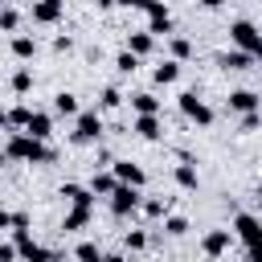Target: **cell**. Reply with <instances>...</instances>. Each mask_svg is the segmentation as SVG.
<instances>
[{"mask_svg":"<svg viewBox=\"0 0 262 262\" xmlns=\"http://www.w3.org/2000/svg\"><path fill=\"white\" fill-rule=\"evenodd\" d=\"M111 176H115L119 184H127V188H143V180H147L143 168L131 164V160H115V164H111Z\"/></svg>","mask_w":262,"mask_h":262,"instance_id":"cell-6","label":"cell"},{"mask_svg":"<svg viewBox=\"0 0 262 262\" xmlns=\"http://www.w3.org/2000/svg\"><path fill=\"white\" fill-rule=\"evenodd\" d=\"M74 258H78V262H102L106 254H102V250H98L94 242H78V250H74Z\"/></svg>","mask_w":262,"mask_h":262,"instance_id":"cell-25","label":"cell"},{"mask_svg":"<svg viewBox=\"0 0 262 262\" xmlns=\"http://www.w3.org/2000/svg\"><path fill=\"white\" fill-rule=\"evenodd\" d=\"M151 45H156V37H151L147 29H139V33H127V53L143 57V53H151Z\"/></svg>","mask_w":262,"mask_h":262,"instance_id":"cell-15","label":"cell"},{"mask_svg":"<svg viewBox=\"0 0 262 262\" xmlns=\"http://www.w3.org/2000/svg\"><path fill=\"white\" fill-rule=\"evenodd\" d=\"M53 111L57 115H78V94H70V90L53 94Z\"/></svg>","mask_w":262,"mask_h":262,"instance_id":"cell-22","label":"cell"},{"mask_svg":"<svg viewBox=\"0 0 262 262\" xmlns=\"http://www.w3.org/2000/svg\"><path fill=\"white\" fill-rule=\"evenodd\" d=\"M0 262H16V246H8V242H0Z\"/></svg>","mask_w":262,"mask_h":262,"instance_id":"cell-36","label":"cell"},{"mask_svg":"<svg viewBox=\"0 0 262 262\" xmlns=\"http://www.w3.org/2000/svg\"><path fill=\"white\" fill-rule=\"evenodd\" d=\"M164 229H168L172 237H180V233H188V221H184V217H164Z\"/></svg>","mask_w":262,"mask_h":262,"instance_id":"cell-33","label":"cell"},{"mask_svg":"<svg viewBox=\"0 0 262 262\" xmlns=\"http://www.w3.org/2000/svg\"><path fill=\"white\" fill-rule=\"evenodd\" d=\"M123 242H127V250H143V246H147V233H143V229H131Z\"/></svg>","mask_w":262,"mask_h":262,"instance_id":"cell-34","label":"cell"},{"mask_svg":"<svg viewBox=\"0 0 262 262\" xmlns=\"http://www.w3.org/2000/svg\"><path fill=\"white\" fill-rule=\"evenodd\" d=\"M90 4H94V8H102V12H106V8H115V0H90Z\"/></svg>","mask_w":262,"mask_h":262,"instance_id":"cell-41","label":"cell"},{"mask_svg":"<svg viewBox=\"0 0 262 262\" xmlns=\"http://www.w3.org/2000/svg\"><path fill=\"white\" fill-rule=\"evenodd\" d=\"M61 196L70 201V209H90V205H94L90 188H82V184H61Z\"/></svg>","mask_w":262,"mask_h":262,"instance_id":"cell-14","label":"cell"},{"mask_svg":"<svg viewBox=\"0 0 262 262\" xmlns=\"http://www.w3.org/2000/svg\"><path fill=\"white\" fill-rule=\"evenodd\" d=\"M86 225H90V209H70L61 221V229H86Z\"/></svg>","mask_w":262,"mask_h":262,"instance_id":"cell-24","label":"cell"},{"mask_svg":"<svg viewBox=\"0 0 262 262\" xmlns=\"http://www.w3.org/2000/svg\"><path fill=\"white\" fill-rule=\"evenodd\" d=\"M176 102H180V115H184V119H192L196 127H209V123H213V106H209L196 90H184Z\"/></svg>","mask_w":262,"mask_h":262,"instance_id":"cell-3","label":"cell"},{"mask_svg":"<svg viewBox=\"0 0 262 262\" xmlns=\"http://www.w3.org/2000/svg\"><path fill=\"white\" fill-rule=\"evenodd\" d=\"M135 209H139V188L119 184V188L111 192V213H115V217H127V213H135Z\"/></svg>","mask_w":262,"mask_h":262,"instance_id":"cell-7","label":"cell"},{"mask_svg":"<svg viewBox=\"0 0 262 262\" xmlns=\"http://www.w3.org/2000/svg\"><path fill=\"white\" fill-rule=\"evenodd\" d=\"M229 41H233L242 53H250V57L262 53V33H258L254 20H233V25H229Z\"/></svg>","mask_w":262,"mask_h":262,"instance_id":"cell-2","label":"cell"},{"mask_svg":"<svg viewBox=\"0 0 262 262\" xmlns=\"http://www.w3.org/2000/svg\"><path fill=\"white\" fill-rule=\"evenodd\" d=\"M143 12H147V33H151V37H168V33H172V12H168L164 0H151Z\"/></svg>","mask_w":262,"mask_h":262,"instance_id":"cell-5","label":"cell"},{"mask_svg":"<svg viewBox=\"0 0 262 262\" xmlns=\"http://www.w3.org/2000/svg\"><path fill=\"white\" fill-rule=\"evenodd\" d=\"M131 106H135L139 115H156V111H160V98L143 90V94H131Z\"/></svg>","mask_w":262,"mask_h":262,"instance_id":"cell-23","label":"cell"},{"mask_svg":"<svg viewBox=\"0 0 262 262\" xmlns=\"http://www.w3.org/2000/svg\"><path fill=\"white\" fill-rule=\"evenodd\" d=\"M102 262H131L127 254H111V258H102Z\"/></svg>","mask_w":262,"mask_h":262,"instance_id":"cell-42","label":"cell"},{"mask_svg":"<svg viewBox=\"0 0 262 262\" xmlns=\"http://www.w3.org/2000/svg\"><path fill=\"white\" fill-rule=\"evenodd\" d=\"M4 164H8V156H4V147H0V168H4Z\"/></svg>","mask_w":262,"mask_h":262,"instance_id":"cell-43","label":"cell"},{"mask_svg":"<svg viewBox=\"0 0 262 262\" xmlns=\"http://www.w3.org/2000/svg\"><path fill=\"white\" fill-rule=\"evenodd\" d=\"M53 49H57V53H70V49H74V41H70V37H57V41H53Z\"/></svg>","mask_w":262,"mask_h":262,"instance_id":"cell-38","label":"cell"},{"mask_svg":"<svg viewBox=\"0 0 262 262\" xmlns=\"http://www.w3.org/2000/svg\"><path fill=\"white\" fill-rule=\"evenodd\" d=\"M12 233H29V213H12Z\"/></svg>","mask_w":262,"mask_h":262,"instance_id":"cell-35","label":"cell"},{"mask_svg":"<svg viewBox=\"0 0 262 262\" xmlns=\"http://www.w3.org/2000/svg\"><path fill=\"white\" fill-rule=\"evenodd\" d=\"M98 139H102V115L98 111H78L74 143H98Z\"/></svg>","mask_w":262,"mask_h":262,"instance_id":"cell-4","label":"cell"},{"mask_svg":"<svg viewBox=\"0 0 262 262\" xmlns=\"http://www.w3.org/2000/svg\"><path fill=\"white\" fill-rule=\"evenodd\" d=\"M115 4H123V8H139V12H143L151 0H115Z\"/></svg>","mask_w":262,"mask_h":262,"instance_id":"cell-39","label":"cell"},{"mask_svg":"<svg viewBox=\"0 0 262 262\" xmlns=\"http://www.w3.org/2000/svg\"><path fill=\"white\" fill-rule=\"evenodd\" d=\"M12 90H16V94H29V90H33V70H16V74H12Z\"/></svg>","mask_w":262,"mask_h":262,"instance_id":"cell-30","label":"cell"},{"mask_svg":"<svg viewBox=\"0 0 262 262\" xmlns=\"http://www.w3.org/2000/svg\"><path fill=\"white\" fill-rule=\"evenodd\" d=\"M16 258H25V262H53V250L37 246L29 233H16Z\"/></svg>","mask_w":262,"mask_h":262,"instance_id":"cell-9","label":"cell"},{"mask_svg":"<svg viewBox=\"0 0 262 262\" xmlns=\"http://www.w3.org/2000/svg\"><path fill=\"white\" fill-rule=\"evenodd\" d=\"M229 233H233L237 242L254 246V242H258V217H254V213H237V217H233V229H229Z\"/></svg>","mask_w":262,"mask_h":262,"instance_id":"cell-10","label":"cell"},{"mask_svg":"<svg viewBox=\"0 0 262 262\" xmlns=\"http://www.w3.org/2000/svg\"><path fill=\"white\" fill-rule=\"evenodd\" d=\"M25 135H29V139H41V143H45V139L53 135V119H49L45 111H33V115H29V123H25Z\"/></svg>","mask_w":262,"mask_h":262,"instance_id":"cell-12","label":"cell"},{"mask_svg":"<svg viewBox=\"0 0 262 262\" xmlns=\"http://www.w3.org/2000/svg\"><path fill=\"white\" fill-rule=\"evenodd\" d=\"M16 25H20V12L4 4V8H0V29H4V33H16Z\"/></svg>","mask_w":262,"mask_h":262,"instance_id":"cell-32","label":"cell"},{"mask_svg":"<svg viewBox=\"0 0 262 262\" xmlns=\"http://www.w3.org/2000/svg\"><path fill=\"white\" fill-rule=\"evenodd\" d=\"M242 131H258V111H250V115L242 119Z\"/></svg>","mask_w":262,"mask_h":262,"instance_id":"cell-37","label":"cell"},{"mask_svg":"<svg viewBox=\"0 0 262 262\" xmlns=\"http://www.w3.org/2000/svg\"><path fill=\"white\" fill-rule=\"evenodd\" d=\"M8 225H12V213H8V209H0V229H8Z\"/></svg>","mask_w":262,"mask_h":262,"instance_id":"cell-40","label":"cell"},{"mask_svg":"<svg viewBox=\"0 0 262 262\" xmlns=\"http://www.w3.org/2000/svg\"><path fill=\"white\" fill-rule=\"evenodd\" d=\"M33 53H37V41H33L29 33H16V37H12V57H20V61H29Z\"/></svg>","mask_w":262,"mask_h":262,"instance_id":"cell-18","label":"cell"},{"mask_svg":"<svg viewBox=\"0 0 262 262\" xmlns=\"http://www.w3.org/2000/svg\"><path fill=\"white\" fill-rule=\"evenodd\" d=\"M168 49H172V61H184V57H192V45H188V37H172V41H168Z\"/></svg>","mask_w":262,"mask_h":262,"instance_id":"cell-26","label":"cell"},{"mask_svg":"<svg viewBox=\"0 0 262 262\" xmlns=\"http://www.w3.org/2000/svg\"><path fill=\"white\" fill-rule=\"evenodd\" d=\"M135 135L139 139H160V119L156 115H139L135 119Z\"/></svg>","mask_w":262,"mask_h":262,"instance_id":"cell-19","label":"cell"},{"mask_svg":"<svg viewBox=\"0 0 262 262\" xmlns=\"http://www.w3.org/2000/svg\"><path fill=\"white\" fill-rule=\"evenodd\" d=\"M258 57H250V53H242V49H225L221 57H217V66L221 70H250Z\"/></svg>","mask_w":262,"mask_h":262,"instance_id":"cell-13","label":"cell"},{"mask_svg":"<svg viewBox=\"0 0 262 262\" xmlns=\"http://www.w3.org/2000/svg\"><path fill=\"white\" fill-rule=\"evenodd\" d=\"M115 70H119V74H135V70H139V57H135V53H127V49H123V53H119V57H115Z\"/></svg>","mask_w":262,"mask_h":262,"instance_id":"cell-29","label":"cell"},{"mask_svg":"<svg viewBox=\"0 0 262 262\" xmlns=\"http://www.w3.org/2000/svg\"><path fill=\"white\" fill-rule=\"evenodd\" d=\"M151 78H156L160 86H172V82L180 78V61H164V66H156V70H151Z\"/></svg>","mask_w":262,"mask_h":262,"instance_id":"cell-20","label":"cell"},{"mask_svg":"<svg viewBox=\"0 0 262 262\" xmlns=\"http://www.w3.org/2000/svg\"><path fill=\"white\" fill-rule=\"evenodd\" d=\"M176 184H180V188H196V184H201V176H196V168H192V160H184V164H176Z\"/></svg>","mask_w":262,"mask_h":262,"instance_id":"cell-21","label":"cell"},{"mask_svg":"<svg viewBox=\"0 0 262 262\" xmlns=\"http://www.w3.org/2000/svg\"><path fill=\"white\" fill-rule=\"evenodd\" d=\"M0 8H4V0H0Z\"/></svg>","mask_w":262,"mask_h":262,"instance_id":"cell-45","label":"cell"},{"mask_svg":"<svg viewBox=\"0 0 262 262\" xmlns=\"http://www.w3.org/2000/svg\"><path fill=\"white\" fill-rule=\"evenodd\" d=\"M4 156H8V160H25V164H49V160H53V151H49L41 139H29L25 131H12Z\"/></svg>","mask_w":262,"mask_h":262,"instance_id":"cell-1","label":"cell"},{"mask_svg":"<svg viewBox=\"0 0 262 262\" xmlns=\"http://www.w3.org/2000/svg\"><path fill=\"white\" fill-rule=\"evenodd\" d=\"M229 246H233V233H229V229H209V233L201 237V254H205V258H221Z\"/></svg>","mask_w":262,"mask_h":262,"instance_id":"cell-8","label":"cell"},{"mask_svg":"<svg viewBox=\"0 0 262 262\" xmlns=\"http://www.w3.org/2000/svg\"><path fill=\"white\" fill-rule=\"evenodd\" d=\"M29 115H33L29 106H12V111H4V119H8V127H20V131H25V123H29Z\"/></svg>","mask_w":262,"mask_h":262,"instance_id":"cell-31","label":"cell"},{"mask_svg":"<svg viewBox=\"0 0 262 262\" xmlns=\"http://www.w3.org/2000/svg\"><path fill=\"white\" fill-rule=\"evenodd\" d=\"M61 12H66V0H37L33 4V20L37 25H57Z\"/></svg>","mask_w":262,"mask_h":262,"instance_id":"cell-11","label":"cell"},{"mask_svg":"<svg viewBox=\"0 0 262 262\" xmlns=\"http://www.w3.org/2000/svg\"><path fill=\"white\" fill-rule=\"evenodd\" d=\"M0 127H8V119H4V106H0Z\"/></svg>","mask_w":262,"mask_h":262,"instance_id":"cell-44","label":"cell"},{"mask_svg":"<svg viewBox=\"0 0 262 262\" xmlns=\"http://www.w3.org/2000/svg\"><path fill=\"white\" fill-rule=\"evenodd\" d=\"M98 106H102V111L123 106V90H119V86H106V90H102V98H98Z\"/></svg>","mask_w":262,"mask_h":262,"instance_id":"cell-27","label":"cell"},{"mask_svg":"<svg viewBox=\"0 0 262 262\" xmlns=\"http://www.w3.org/2000/svg\"><path fill=\"white\" fill-rule=\"evenodd\" d=\"M115 188H119V180H115L111 172H94V176H90V196H111Z\"/></svg>","mask_w":262,"mask_h":262,"instance_id":"cell-17","label":"cell"},{"mask_svg":"<svg viewBox=\"0 0 262 262\" xmlns=\"http://www.w3.org/2000/svg\"><path fill=\"white\" fill-rule=\"evenodd\" d=\"M139 209H143L147 217H168V201H164V196H151V201H139Z\"/></svg>","mask_w":262,"mask_h":262,"instance_id":"cell-28","label":"cell"},{"mask_svg":"<svg viewBox=\"0 0 262 262\" xmlns=\"http://www.w3.org/2000/svg\"><path fill=\"white\" fill-rule=\"evenodd\" d=\"M229 111H242V115L258 111V94H254V90H233V94H229Z\"/></svg>","mask_w":262,"mask_h":262,"instance_id":"cell-16","label":"cell"}]
</instances>
